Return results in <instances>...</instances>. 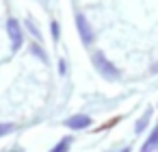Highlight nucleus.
Listing matches in <instances>:
<instances>
[{
    "instance_id": "12",
    "label": "nucleus",
    "mask_w": 158,
    "mask_h": 152,
    "mask_svg": "<svg viewBox=\"0 0 158 152\" xmlns=\"http://www.w3.org/2000/svg\"><path fill=\"white\" fill-rule=\"evenodd\" d=\"M121 152H130V148H126V150H121Z\"/></svg>"
},
{
    "instance_id": "6",
    "label": "nucleus",
    "mask_w": 158,
    "mask_h": 152,
    "mask_svg": "<svg viewBox=\"0 0 158 152\" xmlns=\"http://www.w3.org/2000/svg\"><path fill=\"white\" fill-rule=\"evenodd\" d=\"M69 143H72V137H65V139H61L50 152H67V148H69Z\"/></svg>"
},
{
    "instance_id": "4",
    "label": "nucleus",
    "mask_w": 158,
    "mask_h": 152,
    "mask_svg": "<svg viewBox=\"0 0 158 152\" xmlns=\"http://www.w3.org/2000/svg\"><path fill=\"white\" fill-rule=\"evenodd\" d=\"M65 126H69V128H74V130L87 128V126H91V117L80 113V115H74V117H69V119L65 122Z\"/></svg>"
},
{
    "instance_id": "5",
    "label": "nucleus",
    "mask_w": 158,
    "mask_h": 152,
    "mask_svg": "<svg viewBox=\"0 0 158 152\" xmlns=\"http://www.w3.org/2000/svg\"><path fill=\"white\" fill-rule=\"evenodd\" d=\"M154 148H158V126L154 128V132L149 135V139H147V143L141 148V152H152Z\"/></svg>"
},
{
    "instance_id": "2",
    "label": "nucleus",
    "mask_w": 158,
    "mask_h": 152,
    "mask_svg": "<svg viewBox=\"0 0 158 152\" xmlns=\"http://www.w3.org/2000/svg\"><path fill=\"white\" fill-rule=\"evenodd\" d=\"M7 31H9V37H11V48H13V52H18L20 46H22V28H20V22L11 18L7 22Z\"/></svg>"
},
{
    "instance_id": "9",
    "label": "nucleus",
    "mask_w": 158,
    "mask_h": 152,
    "mask_svg": "<svg viewBox=\"0 0 158 152\" xmlns=\"http://www.w3.org/2000/svg\"><path fill=\"white\" fill-rule=\"evenodd\" d=\"M31 50H33V52H35V54H37V57H39V59H41V61H46V57H44V52H41V50H39V48H37V46H33V48H31Z\"/></svg>"
},
{
    "instance_id": "11",
    "label": "nucleus",
    "mask_w": 158,
    "mask_h": 152,
    "mask_svg": "<svg viewBox=\"0 0 158 152\" xmlns=\"http://www.w3.org/2000/svg\"><path fill=\"white\" fill-rule=\"evenodd\" d=\"M65 70H67V67H65V61H59V72H61L63 76H65Z\"/></svg>"
},
{
    "instance_id": "1",
    "label": "nucleus",
    "mask_w": 158,
    "mask_h": 152,
    "mask_svg": "<svg viewBox=\"0 0 158 152\" xmlns=\"http://www.w3.org/2000/svg\"><path fill=\"white\" fill-rule=\"evenodd\" d=\"M93 65L98 67V72H100L104 78H108V80H117V78H119V70H117L102 52H95V54H93Z\"/></svg>"
},
{
    "instance_id": "3",
    "label": "nucleus",
    "mask_w": 158,
    "mask_h": 152,
    "mask_svg": "<svg viewBox=\"0 0 158 152\" xmlns=\"http://www.w3.org/2000/svg\"><path fill=\"white\" fill-rule=\"evenodd\" d=\"M76 26H78V33L82 37V41L91 44L93 41V31H91V26H89V22H87L85 15H76Z\"/></svg>"
},
{
    "instance_id": "10",
    "label": "nucleus",
    "mask_w": 158,
    "mask_h": 152,
    "mask_svg": "<svg viewBox=\"0 0 158 152\" xmlns=\"http://www.w3.org/2000/svg\"><path fill=\"white\" fill-rule=\"evenodd\" d=\"M145 119H147V115H145L143 119H139V124H136V132H141V130H143V126H145Z\"/></svg>"
},
{
    "instance_id": "7",
    "label": "nucleus",
    "mask_w": 158,
    "mask_h": 152,
    "mask_svg": "<svg viewBox=\"0 0 158 152\" xmlns=\"http://www.w3.org/2000/svg\"><path fill=\"white\" fill-rule=\"evenodd\" d=\"M13 128H15L13 124H0V137H5V135H9V132H11Z\"/></svg>"
},
{
    "instance_id": "8",
    "label": "nucleus",
    "mask_w": 158,
    "mask_h": 152,
    "mask_svg": "<svg viewBox=\"0 0 158 152\" xmlns=\"http://www.w3.org/2000/svg\"><path fill=\"white\" fill-rule=\"evenodd\" d=\"M52 37L59 39V24H56V22H52Z\"/></svg>"
}]
</instances>
